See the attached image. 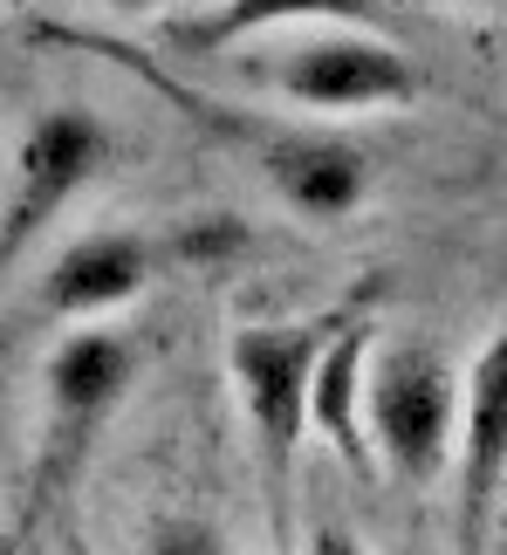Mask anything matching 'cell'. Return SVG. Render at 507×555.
Returning <instances> with one entry per match:
<instances>
[{
	"label": "cell",
	"instance_id": "ba28073f",
	"mask_svg": "<svg viewBox=\"0 0 507 555\" xmlns=\"http://www.w3.org/2000/svg\"><path fill=\"white\" fill-rule=\"evenodd\" d=\"M507 494V323L480 344L459 377L453 433V555H494V521Z\"/></svg>",
	"mask_w": 507,
	"mask_h": 555
},
{
	"label": "cell",
	"instance_id": "277c9868",
	"mask_svg": "<svg viewBox=\"0 0 507 555\" xmlns=\"http://www.w3.org/2000/svg\"><path fill=\"white\" fill-rule=\"evenodd\" d=\"M364 433L377 474L398 487H432L453 474V433H459V371L439 344L398 336L370 350L364 371Z\"/></svg>",
	"mask_w": 507,
	"mask_h": 555
},
{
	"label": "cell",
	"instance_id": "5bb4252c",
	"mask_svg": "<svg viewBox=\"0 0 507 555\" xmlns=\"http://www.w3.org/2000/svg\"><path fill=\"white\" fill-rule=\"evenodd\" d=\"M494 535H500V555H507V521H494Z\"/></svg>",
	"mask_w": 507,
	"mask_h": 555
},
{
	"label": "cell",
	"instance_id": "7a4b0ae2",
	"mask_svg": "<svg viewBox=\"0 0 507 555\" xmlns=\"http://www.w3.org/2000/svg\"><path fill=\"white\" fill-rule=\"evenodd\" d=\"M343 315H288V323H240L226 336V377H234L240 418L253 433V460H261V501L274 548H295V474H302L309 446V371L315 350Z\"/></svg>",
	"mask_w": 507,
	"mask_h": 555
},
{
	"label": "cell",
	"instance_id": "52a82bcc",
	"mask_svg": "<svg viewBox=\"0 0 507 555\" xmlns=\"http://www.w3.org/2000/svg\"><path fill=\"white\" fill-rule=\"evenodd\" d=\"M172 233L165 227H82L76 241L55 247V261L35 282V309L55 323H110L117 309L144 302L165 274H172Z\"/></svg>",
	"mask_w": 507,
	"mask_h": 555
},
{
	"label": "cell",
	"instance_id": "4fadbf2b",
	"mask_svg": "<svg viewBox=\"0 0 507 555\" xmlns=\"http://www.w3.org/2000/svg\"><path fill=\"white\" fill-rule=\"evenodd\" d=\"M96 8H110V14H123V21H152V14L172 8V0H96Z\"/></svg>",
	"mask_w": 507,
	"mask_h": 555
},
{
	"label": "cell",
	"instance_id": "8fae6325",
	"mask_svg": "<svg viewBox=\"0 0 507 555\" xmlns=\"http://www.w3.org/2000/svg\"><path fill=\"white\" fill-rule=\"evenodd\" d=\"M138 555H234V548H226V535H220L213 521H199V515H165V521L144 528Z\"/></svg>",
	"mask_w": 507,
	"mask_h": 555
},
{
	"label": "cell",
	"instance_id": "30bf717a",
	"mask_svg": "<svg viewBox=\"0 0 507 555\" xmlns=\"http://www.w3.org/2000/svg\"><path fill=\"white\" fill-rule=\"evenodd\" d=\"M370 350H377V323L370 315H343L329 330V344L315 350V371H309V433L343 460V474L356 480H377V460H370V433H364V371H370Z\"/></svg>",
	"mask_w": 507,
	"mask_h": 555
},
{
	"label": "cell",
	"instance_id": "3957f363",
	"mask_svg": "<svg viewBox=\"0 0 507 555\" xmlns=\"http://www.w3.org/2000/svg\"><path fill=\"white\" fill-rule=\"evenodd\" d=\"M110 165H117V131L82 103H41L21 124L8 158V192H0V288Z\"/></svg>",
	"mask_w": 507,
	"mask_h": 555
},
{
	"label": "cell",
	"instance_id": "8992f818",
	"mask_svg": "<svg viewBox=\"0 0 507 555\" xmlns=\"http://www.w3.org/2000/svg\"><path fill=\"white\" fill-rule=\"evenodd\" d=\"M274 96L309 117H356V111H398L426 90L418 62L377 28H302L268 62Z\"/></svg>",
	"mask_w": 507,
	"mask_h": 555
},
{
	"label": "cell",
	"instance_id": "9a60e30c",
	"mask_svg": "<svg viewBox=\"0 0 507 555\" xmlns=\"http://www.w3.org/2000/svg\"><path fill=\"white\" fill-rule=\"evenodd\" d=\"M193 8H213V0H193Z\"/></svg>",
	"mask_w": 507,
	"mask_h": 555
},
{
	"label": "cell",
	"instance_id": "9c48e42d",
	"mask_svg": "<svg viewBox=\"0 0 507 555\" xmlns=\"http://www.w3.org/2000/svg\"><path fill=\"white\" fill-rule=\"evenodd\" d=\"M288 28H377L391 35L398 14L391 0H213L172 21V49L185 55H234L261 35H288Z\"/></svg>",
	"mask_w": 507,
	"mask_h": 555
},
{
	"label": "cell",
	"instance_id": "5b68a950",
	"mask_svg": "<svg viewBox=\"0 0 507 555\" xmlns=\"http://www.w3.org/2000/svg\"><path fill=\"white\" fill-rule=\"evenodd\" d=\"M138 364V344L110 323H76L55 336L49 364H41V487L76 480L103 425L131 398Z\"/></svg>",
	"mask_w": 507,
	"mask_h": 555
},
{
	"label": "cell",
	"instance_id": "6da1fadb",
	"mask_svg": "<svg viewBox=\"0 0 507 555\" xmlns=\"http://www.w3.org/2000/svg\"><path fill=\"white\" fill-rule=\"evenodd\" d=\"M76 41H82V49H96V55L131 62V69L152 82V90H165V96L179 103V111H193L199 131L226 138V144H234V152L253 165V172L268 179V192L295 212V220L329 227V220H350V212L370 199L377 165H370V152H364L356 138L323 131V124H268L261 111H240V103H213V96L185 90V82H172V76H158L152 62L131 49V41H110V35H76Z\"/></svg>",
	"mask_w": 507,
	"mask_h": 555
},
{
	"label": "cell",
	"instance_id": "7c38bea8",
	"mask_svg": "<svg viewBox=\"0 0 507 555\" xmlns=\"http://www.w3.org/2000/svg\"><path fill=\"white\" fill-rule=\"evenodd\" d=\"M302 555H370V548L356 542L343 521H315V528H309V542H302Z\"/></svg>",
	"mask_w": 507,
	"mask_h": 555
}]
</instances>
